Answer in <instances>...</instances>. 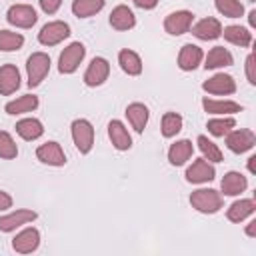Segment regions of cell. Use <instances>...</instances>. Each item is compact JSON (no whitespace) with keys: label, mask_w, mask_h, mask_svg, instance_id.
Returning a JSON list of instances; mask_svg holds the SVG:
<instances>
[{"label":"cell","mask_w":256,"mask_h":256,"mask_svg":"<svg viewBox=\"0 0 256 256\" xmlns=\"http://www.w3.org/2000/svg\"><path fill=\"white\" fill-rule=\"evenodd\" d=\"M192 154H194V144L190 140L182 138V140H176L174 144H170V148H168V162L172 166H182V164H186L192 158Z\"/></svg>","instance_id":"obj_23"},{"label":"cell","mask_w":256,"mask_h":256,"mask_svg":"<svg viewBox=\"0 0 256 256\" xmlns=\"http://www.w3.org/2000/svg\"><path fill=\"white\" fill-rule=\"evenodd\" d=\"M108 22H110V26L114 30L126 32V30H132L136 26V16H134V12L126 4H118L116 8H112Z\"/></svg>","instance_id":"obj_18"},{"label":"cell","mask_w":256,"mask_h":256,"mask_svg":"<svg viewBox=\"0 0 256 256\" xmlns=\"http://www.w3.org/2000/svg\"><path fill=\"white\" fill-rule=\"evenodd\" d=\"M108 138H110L112 146L120 152H126L132 148V136H130V132L122 120H110L108 122Z\"/></svg>","instance_id":"obj_16"},{"label":"cell","mask_w":256,"mask_h":256,"mask_svg":"<svg viewBox=\"0 0 256 256\" xmlns=\"http://www.w3.org/2000/svg\"><path fill=\"white\" fill-rule=\"evenodd\" d=\"M106 0H74L72 2V14L78 18H90L94 14H98L104 8Z\"/></svg>","instance_id":"obj_30"},{"label":"cell","mask_w":256,"mask_h":256,"mask_svg":"<svg viewBox=\"0 0 256 256\" xmlns=\"http://www.w3.org/2000/svg\"><path fill=\"white\" fill-rule=\"evenodd\" d=\"M246 234H248L250 238H254V236H256V220H252V222L246 226Z\"/></svg>","instance_id":"obj_41"},{"label":"cell","mask_w":256,"mask_h":256,"mask_svg":"<svg viewBox=\"0 0 256 256\" xmlns=\"http://www.w3.org/2000/svg\"><path fill=\"white\" fill-rule=\"evenodd\" d=\"M248 2H254V0H248Z\"/></svg>","instance_id":"obj_44"},{"label":"cell","mask_w":256,"mask_h":256,"mask_svg":"<svg viewBox=\"0 0 256 256\" xmlns=\"http://www.w3.org/2000/svg\"><path fill=\"white\" fill-rule=\"evenodd\" d=\"M16 156H18V146H16L14 138L6 130H0V158L12 160Z\"/></svg>","instance_id":"obj_36"},{"label":"cell","mask_w":256,"mask_h":256,"mask_svg":"<svg viewBox=\"0 0 256 256\" xmlns=\"http://www.w3.org/2000/svg\"><path fill=\"white\" fill-rule=\"evenodd\" d=\"M254 68H256V64H254V54H248L246 56V62H244V70H246V78H248V82L254 86L256 84V72H254Z\"/></svg>","instance_id":"obj_37"},{"label":"cell","mask_w":256,"mask_h":256,"mask_svg":"<svg viewBox=\"0 0 256 256\" xmlns=\"http://www.w3.org/2000/svg\"><path fill=\"white\" fill-rule=\"evenodd\" d=\"M20 88V70L16 64H2L0 66V94L10 96Z\"/></svg>","instance_id":"obj_20"},{"label":"cell","mask_w":256,"mask_h":256,"mask_svg":"<svg viewBox=\"0 0 256 256\" xmlns=\"http://www.w3.org/2000/svg\"><path fill=\"white\" fill-rule=\"evenodd\" d=\"M224 138H226V148L234 154H244L252 150L256 144V134L250 128H232Z\"/></svg>","instance_id":"obj_6"},{"label":"cell","mask_w":256,"mask_h":256,"mask_svg":"<svg viewBox=\"0 0 256 256\" xmlns=\"http://www.w3.org/2000/svg\"><path fill=\"white\" fill-rule=\"evenodd\" d=\"M70 134L76 150L80 154H88L94 146V126L86 118H76L70 124Z\"/></svg>","instance_id":"obj_3"},{"label":"cell","mask_w":256,"mask_h":256,"mask_svg":"<svg viewBox=\"0 0 256 256\" xmlns=\"http://www.w3.org/2000/svg\"><path fill=\"white\" fill-rule=\"evenodd\" d=\"M236 126V120L232 118V116H220V118H210L208 122H206V128H208V132L212 134V136H216V138H224L232 128Z\"/></svg>","instance_id":"obj_33"},{"label":"cell","mask_w":256,"mask_h":256,"mask_svg":"<svg viewBox=\"0 0 256 256\" xmlns=\"http://www.w3.org/2000/svg\"><path fill=\"white\" fill-rule=\"evenodd\" d=\"M192 22H194V14L190 10H174L164 18V30L170 36H180L192 28Z\"/></svg>","instance_id":"obj_10"},{"label":"cell","mask_w":256,"mask_h":256,"mask_svg":"<svg viewBox=\"0 0 256 256\" xmlns=\"http://www.w3.org/2000/svg\"><path fill=\"white\" fill-rule=\"evenodd\" d=\"M254 16H256V10H252V12L248 14V22H250V26H252V28L256 26V18H254Z\"/></svg>","instance_id":"obj_43"},{"label":"cell","mask_w":256,"mask_h":256,"mask_svg":"<svg viewBox=\"0 0 256 256\" xmlns=\"http://www.w3.org/2000/svg\"><path fill=\"white\" fill-rule=\"evenodd\" d=\"M232 64H234V56L224 46H214L204 56V68L206 70H218V68H226V66H232Z\"/></svg>","instance_id":"obj_25"},{"label":"cell","mask_w":256,"mask_h":256,"mask_svg":"<svg viewBox=\"0 0 256 256\" xmlns=\"http://www.w3.org/2000/svg\"><path fill=\"white\" fill-rule=\"evenodd\" d=\"M202 90L208 94H214V96H230L236 92V80L230 74L218 72L202 82Z\"/></svg>","instance_id":"obj_11"},{"label":"cell","mask_w":256,"mask_h":256,"mask_svg":"<svg viewBox=\"0 0 256 256\" xmlns=\"http://www.w3.org/2000/svg\"><path fill=\"white\" fill-rule=\"evenodd\" d=\"M196 144H198V150L202 152V158H206L208 162L218 164V162H222V160H224L222 150H220V148H218V144H214L208 136L200 134V136L196 138Z\"/></svg>","instance_id":"obj_31"},{"label":"cell","mask_w":256,"mask_h":256,"mask_svg":"<svg viewBox=\"0 0 256 256\" xmlns=\"http://www.w3.org/2000/svg\"><path fill=\"white\" fill-rule=\"evenodd\" d=\"M202 108L208 114L214 116H228V114H236L242 112V106L234 100H218V98H202Z\"/></svg>","instance_id":"obj_21"},{"label":"cell","mask_w":256,"mask_h":256,"mask_svg":"<svg viewBox=\"0 0 256 256\" xmlns=\"http://www.w3.org/2000/svg\"><path fill=\"white\" fill-rule=\"evenodd\" d=\"M118 64L122 68L124 74L128 76H140L142 74V58L138 56V52L124 48L118 52Z\"/></svg>","instance_id":"obj_29"},{"label":"cell","mask_w":256,"mask_h":256,"mask_svg":"<svg viewBox=\"0 0 256 256\" xmlns=\"http://www.w3.org/2000/svg\"><path fill=\"white\" fill-rule=\"evenodd\" d=\"M248 188V178L236 170H230L224 174V178L220 180V194L222 196H240L244 190Z\"/></svg>","instance_id":"obj_19"},{"label":"cell","mask_w":256,"mask_h":256,"mask_svg":"<svg viewBox=\"0 0 256 256\" xmlns=\"http://www.w3.org/2000/svg\"><path fill=\"white\" fill-rule=\"evenodd\" d=\"M132 4L136 8H142V10H152V8H156L158 0H132Z\"/></svg>","instance_id":"obj_40"},{"label":"cell","mask_w":256,"mask_h":256,"mask_svg":"<svg viewBox=\"0 0 256 256\" xmlns=\"http://www.w3.org/2000/svg\"><path fill=\"white\" fill-rule=\"evenodd\" d=\"M36 218H38V214L30 208L12 210V212L0 216V232H14L16 228H20L24 224H32Z\"/></svg>","instance_id":"obj_13"},{"label":"cell","mask_w":256,"mask_h":256,"mask_svg":"<svg viewBox=\"0 0 256 256\" xmlns=\"http://www.w3.org/2000/svg\"><path fill=\"white\" fill-rule=\"evenodd\" d=\"M70 24L64 22V20H52V22H46L40 32H38V42L42 46H56L60 44L62 40H66L70 36Z\"/></svg>","instance_id":"obj_5"},{"label":"cell","mask_w":256,"mask_h":256,"mask_svg":"<svg viewBox=\"0 0 256 256\" xmlns=\"http://www.w3.org/2000/svg\"><path fill=\"white\" fill-rule=\"evenodd\" d=\"M14 128H16V134H18L22 140H28V142L38 140V138L44 134V124H42L38 118H34V116L18 120Z\"/></svg>","instance_id":"obj_26"},{"label":"cell","mask_w":256,"mask_h":256,"mask_svg":"<svg viewBox=\"0 0 256 256\" xmlns=\"http://www.w3.org/2000/svg\"><path fill=\"white\" fill-rule=\"evenodd\" d=\"M86 56V48L82 42H70L58 56V72L60 74H74Z\"/></svg>","instance_id":"obj_4"},{"label":"cell","mask_w":256,"mask_h":256,"mask_svg":"<svg viewBox=\"0 0 256 256\" xmlns=\"http://www.w3.org/2000/svg\"><path fill=\"white\" fill-rule=\"evenodd\" d=\"M36 158L42 162V164H48V166H64L66 164V154L62 150V146L56 142V140H48L44 144H40L36 148Z\"/></svg>","instance_id":"obj_14"},{"label":"cell","mask_w":256,"mask_h":256,"mask_svg":"<svg viewBox=\"0 0 256 256\" xmlns=\"http://www.w3.org/2000/svg\"><path fill=\"white\" fill-rule=\"evenodd\" d=\"M50 72V56L46 52H32L26 60V76H28V86L36 88L42 84V80Z\"/></svg>","instance_id":"obj_2"},{"label":"cell","mask_w":256,"mask_h":256,"mask_svg":"<svg viewBox=\"0 0 256 256\" xmlns=\"http://www.w3.org/2000/svg\"><path fill=\"white\" fill-rule=\"evenodd\" d=\"M222 36H224L226 42H230L234 46H240V48H248L252 44V32L246 26H240V24H230V26L222 28Z\"/></svg>","instance_id":"obj_27"},{"label":"cell","mask_w":256,"mask_h":256,"mask_svg":"<svg viewBox=\"0 0 256 256\" xmlns=\"http://www.w3.org/2000/svg\"><path fill=\"white\" fill-rule=\"evenodd\" d=\"M24 46V36L20 32L12 30H0V50L2 52H14Z\"/></svg>","instance_id":"obj_34"},{"label":"cell","mask_w":256,"mask_h":256,"mask_svg":"<svg viewBox=\"0 0 256 256\" xmlns=\"http://www.w3.org/2000/svg\"><path fill=\"white\" fill-rule=\"evenodd\" d=\"M192 34L198 38V40H216L222 36V24L218 18H212V16H206L202 20H198L196 24H192Z\"/></svg>","instance_id":"obj_17"},{"label":"cell","mask_w":256,"mask_h":256,"mask_svg":"<svg viewBox=\"0 0 256 256\" xmlns=\"http://www.w3.org/2000/svg\"><path fill=\"white\" fill-rule=\"evenodd\" d=\"M214 6L226 18H240L244 14V4L240 0H214Z\"/></svg>","instance_id":"obj_35"},{"label":"cell","mask_w":256,"mask_h":256,"mask_svg":"<svg viewBox=\"0 0 256 256\" xmlns=\"http://www.w3.org/2000/svg\"><path fill=\"white\" fill-rule=\"evenodd\" d=\"M182 124H184V120L178 112H164L162 122H160V132L164 138H174L182 130Z\"/></svg>","instance_id":"obj_32"},{"label":"cell","mask_w":256,"mask_h":256,"mask_svg":"<svg viewBox=\"0 0 256 256\" xmlns=\"http://www.w3.org/2000/svg\"><path fill=\"white\" fill-rule=\"evenodd\" d=\"M190 206L200 214H216L224 206V196L214 188H198L190 194Z\"/></svg>","instance_id":"obj_1"},{"label":"cell","mask_w":256,"mask_h":256,"mask_svg":"<svg viewBox=\"0 0 256 256\" xmlns=\"http://www.w3.org/2000/svg\"><path fill=\"white\" fill-rule=\"evenodd\" d=\"M124 114H126L130 126H132L138 134H142L144 128H146V124H148V118H150V110H148V106L142 104V102H132V104L126 106Z\"/></svg>","instance_id":"obj_22"},{"label":"cell","mask_w":256,"mask_h":256,"mask_svg":"<svg viewBox=\"0 0 256 256\" xmlns=\"http://www.w3.org/2000/svg\"><path fill=\"white\" fill-rule=\"evenodd\" d=\"M40 246V230L34 226H26L12 238V248L18 254H32Z\"/></svg>","instance_id":"obj_12"},{"label":"cell","mask_w":256,"mask_h":256,"mask_svg":"<svg viewBox=\"0 0 256 256\" xmlns=\"http://www.w3.org/2000/svg\"><path fill=\"white\" fill-rule=\"evenodd\" d=\"M202 60H204V52L196 44H184L178 52V68L184 72L196 70L202 64Z\"/></svg>","instance_id":"obj_15"},{"label":"cell","mask_w":256,"mask_h":256,"mask_svg":"<svg viewBox=\"0 0 256 256\" xmlns=\"http://www.w3.org/2000/svg\"><path fill=\"white\" fill-rule=\"evenodd\" d=\"M184 178L186 182L190 184H206V182H212L216 178V168L212 162H208L206 158H198L194 160L186 172H184Z\"/></svg>","instance_id":"obj_7"},{"label":"cell","mask_w":256,"mask_h":256,"mask_svg":"<svg viewBox=\"0 0 256 256\" xmlns=\"http://www.w3.org/2000/svg\"><path fill=\"white\" fill-rule=\"evenodd\" d=\"M254 160H256V156H250V158H248V172H250V174H254V170H256V168H254Z\"/></svg>","instance_id":"obj_42"},{"label":"cell","mask_w":256,"mask_h":256,"mask_svg":"<svg viewBox=\"0 0 256 256\" xmlns=\"http://www.w3.org/2000/svg\"><path fill=\"white\" fill-rule=\"evenodd\" d=\"M8 208H12V196H10L8 192L0 190V212H4V210H8Z\"/></svg>","instance_id":"obj_39"},{"label":"cell","mask_w":256,"mask_h":256,"mask_svg":"<svg viewBox=\"0 0 256 256\" xmlns=\"http://www.w3.org/2000/svg\"><path fill=\"white\" fill-rule=\"evenodd\" d=\"M6 20L16 28H32L38 20V14L30 4H12L6 12Z\"/></svg>","instance_id":"obj_9"},{"label":"cell","mask_w":256,"mask_h":256,"mask_svg":"<svg viewBox=\"0 0 256 256\" xmlns=\"http://www.w3.org/2000/svg\"><path fill=\"white\" fill-rule=\"evenodd\" d=\"M110 76V62L102 56H94L84 72V84L90 86V88H96V86H102Z\"/></svg>","instance_id":"obj_8"},{"label":"cell","mask_w":256,"mask_h":256,"mask_svg":"<svg viewBox=\"0 0 256 256\" xmlns=\"http://www.w3.org/2000/svg\"><path fill=\"white\" fill-rule=\"evenodd\" d=\"M254 212H256V202H254L252 198H240V200H236V202H232V204L228 206L226 218H228L230 222L240 224V222H244L248 216H252Z\"/></svg>","instance_id":"obj_24"},{"label":"cell","mask_w":256,"mask_h":256,"mask_svg":"<svg viewBox=\"0 0 256 256\" xmlns=\"http://www.w3.org/2000/svg\"><path fill=\"white\" fill-rule=\"evenodd\" d=\"M60 6H62V0H40V8H42V12L48 14V16L56 14Z\"/></svg>","instance_id":"obj_38"},{"label":"cell","mask_w":256,"mask_h":256,"mask_svg":"<svg viewBox=\"0 0 256 256\" xmlns=\"http://www.w3.org/2000/svg\"><path fill=\"white\" fill-rule=\"evenodd\" d=\"M38 104H40L38 96H34V94H24V96H18L16 100L6 102L4 110H6V114H10V116H18V114L34 112V110L38 108Z\"/></svg>","instance_id":"obj_28"}]
</instances>
